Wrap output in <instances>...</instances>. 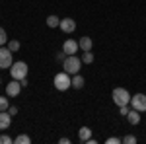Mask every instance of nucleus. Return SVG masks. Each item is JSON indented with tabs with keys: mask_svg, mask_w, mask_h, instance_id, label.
Segmentation results:
<instances>
[{
	"mask_svg": "<svg viewBox=\"0 0 146 144\" xmlns=\"http://www.w3.org/2000/svg\"><path fill=\"white\" fill-rule=\"evenodd\" d=\"M111 98H113V101H115L117 107H121V105H131V94L125 88H115L113 94H111Z\"/></svg>",
	"mask_w": 146,
	"mask_h": 144,
	"instance_id": "7ed1b4c3",
	"label": "nucleus"
},
{
	"mask_svg": "<svg viewBox=\"0 0 146 144\" xmlns=\"http://www.w3.org/2000/svg\"><path fill=\"white\" fill-rule=\"evenodd\" d=\"M82 62H84V64H92V62H94V55H92L90 51H86V53L82 55Z\"/></svg>",
	"mask_w": 146,
	"mask_h": 144,
	"instance_id": "f3484780",
	"label": "nucleus"
},
{
	"mask_svg": "<svg viewBox=\"0 0 146 144\" xmlns=\"http://www.w3.org/2000/svg\"><path fill=\"white\" fill-rule=\"evenodd\" d=\"M92 136V131L88 129V127H82L80 129V133H78V138H80V142H88V138Z\"/></svg>",
	"mask_w": 146,
	"mask_h": 144,
	"instance_id": "4468645a",
	"label": "nucleus"
},
{
	"mask_svg": "<svg viewBox=\"0 0 146 144\" xmlns=\"http://www.w3.org/2000/svg\"><path fill=\"white\" fill-rule=\"evenodd\" d=\"M0 86H2V80H0Z\"/></svg>",
	"mask_w": 146,
	"mask_h": 144,
	"instance_id": "cd10ccee",
	"label": "nucleus"
},
{
	"mask_svg": "<svg viewBox=\"0 0 146 144\" xmlns=\"http://www.w3.org/2000/svg\"><path fill=\"white\" fill-rule=\"evenodd\" d=\"M10 142H14V140H12L8 134H2V136H0V144H10Z\"/></svg>",
	"mask_w": 146,
	"mask_h": 144,
	"instance_id": "4be33fe9",
	"label": "nucleus"
},
{
	"mask_svg": "<svg viewBox=\"0 0 146 144\" xmlns=\"http://www.w3.org/2000/svg\"><path fill=\"white\" fill-rule=\"evenodd\" d=\"M14 142H16V144H29V142H31V138H29L27 134H20V136L14 138Z\"/></svg>",
	"mask_w": 146,
	"mask_h": 144,
	"instance_id": "2eb2a0df",
	"label": "nucleus"
},
{
	"mask_svg": "<svg viewBox=\"0 0 146 144\" xmlns=\"http://www.w3.org/2000/svg\"><path fill=\"white\" fill-rule=\"evenodd\" d=\"M127 121L131 123V125H138L140 123V111H136L131 107V111L127 113Z\"/></svg>",
	"mask_w": 146,
	"mask_h": 144,
	"instance_id": "9b49d317",
	"label": "nucleus"
},
{
	"mask_svg": "<svg viewBox=\"0 0 146 144\" xmlns=\"http://www.w3.org/2000/svg\"><path fill=\"white\" fill-rule=\"evenodd\" d=\"M78 45H80V49L86 53V51H92V47H94V41H92L90 37H82L78 41Z\"/></svg>",
	"mask_w": 146,
	"mask_h": 144,
	"instance_id": "f8f14e48",
	"label": "nucleus"
},
{
	"mask_svg": "<svg viewBox=\"0 0 146 144\" xmlns=\"http://www.w3.org/2000/svg\"><path fill=\"white\" fill-rule=\"evenodd\" d=\"M129 111H131V107H129V105H121V107H119V113H121V115H125V117H127V113H129Z\"/></svg>",
	"mask_w": 146,
	"mask_h": 144,
	"instance_id": "5701e85b",
	"label": "nucleus"
},
{
	"mask_svg": "<svg viewBox=\"0 0 146 144\" xmlns=\"http://www.w3.org/2000/svg\"><path fill=\"white\" fill-rule=\"evenodd\" d=\"M12 125V115L8 111H0V131H6Z\"/></svg>",
	"mask_w": 146,
	"mask_h": 144,
	"instance_id": "9d476101",
	"label": "nucleus"
},
{
	"mask_svg": "<svg viewBox=\"0 0 146 144\" xmlns=\"http://www.w3.org/2000/svg\"><path fill=\"white\" fill-rule=\"evenodd\" d=\"M78 49H80V45H78V41H74V39H66L64 45H62V51H64L66 55H76Z\"/></svg>",
	"mask_w": 146,
	"mask_h": 144,
	"instance_id": "6e6552de",
	"label": "nucleus"
},
{
	"mask_svg": "<svg viewBox=\"0 0 146 144\" xmlns=\"http://www.w3.org/2000/svg\"><path fill=\"white\" fill-rule=\"evenodd\" d=\"M10 107V101L6 100V96H0V111H8Z\"/></svg>",
	"mask_w": 146,
	"mask_h": 144,
	"instance_id": "a211bd4d",
	"label": "nucleus"
},
{
	"mask_svg": "<svg viewBox=\"0 0 146 144\" xmlns=\"http://www.w3.org/2000/svg\"><path fill=\"white\" fill-rule=\"evenodd\" d=\"M20 82H22V88H25V86L29 84V82H27V78H23V80H20Z\"/></svg>",
	"mask_w": 146,
	"mask_h": 144,
	"instance_id": "bb28decb",
	"label": "nucleus"
},
{
	"mask_svg": "<svg viewBox=\"0 0 146 144\" xmlns=\"http://www.w3.org/2000/svg\"><path fill=\"white\" fill-rule=\"evenodd\" d=\"M10 74H12L14 80H23V78H27V64H25L23 60L14 62L10 66Z\"/></svg>",
	"mask_w": 146,
	"mask_h": 144,
	"instance_id": "20e7f679",
	"label": "nucleus"
},
{
	"mask_svg": "<svg viewBox=\"0 0 146 144\" xmlns=\"http://www.w3.org/2000/svg\"><path fill=\"white\" fill-rule=\"evenodd\" d=\"M8 113H10L12 117H14V115H18V107H14V105H10V107H8Z\"/></svg>",
	"mask_w": 146,
	"mask_h": 144,
	"instance_id": "393cba45",
	"label": "nucleus"
},
{
	"mask_svg": "<svg viewBox=\"0 0 146 144\" xmlns=\"http://www.w3.org/2000/svg\"><path fill=\"white\" fill-rule=\"evenodd\" d=\"M64 33H72L74 29H76V22L72 20V18H64V20H60V25H58Z\"/></svg>",
	"mask_w": 146,
	"mask_h": 144,
	"instance_id": "1a4fd4ad",
	"label": "nucleus"
},
{
	"mask_svg": "<svg viewBox=\"0 0 146 144\" xmlns=\"http://www.w3.org/2000/svg\"><path fill=\"white\" fill-rule=\"evenodd\" d=\"M53 86H55L58 92H64V90H68L70 86H72V78H70V74L68 72H58V74H55V78H53Z\"/></svg>",
	"mask_w": 146,
	"mask_h": 144,
	"instance_id": "f03ea898",
	"label": "nucleus"
},
{
	"mask_svg": "<svg viewBox=\"0 0 146 144\" xmlns=\"http://www.w3.org/2000/svg\"><path fill=\"white\" fill-rule=\"evenodd\" d=\"M131 107L136 111H146V96L144 94H135L133 98H131Z\"/></svg>",
	"mask_w": 146,
	"mask_h": 144,
	"instance_id": "423d86ee",
	"label": "nucleus"
},
{
	"mask_svg": "<svg viewBox=\"0 0 146 144\" xmlns=\"http://www.w3.org/2000/svg\"><path fill=\"white\" fill-rule=\"evenodd\" d=\"M6 47L10 49L12 53H16V51H20V41H8V43H6Z\"/></svg>",
	"mask_w": 146,
	"mask_h": 144,
	"instance_id": "6ab92c4d",
	"label": "nucleus"
},
{
	"mask_svg": "<svg viewBox=\"0 0 146 144\" xmlns=\"http://www.w3.org/2000/svg\"><path fill=\"white\" fill-rule=\"evenodd\" d=\"M8 43V35H6V29L4 27H0V47L2 45H6Z\"/></svg>",
	"mask_w": 146,
	"mask_h": 144,
	"instance_id": "aec40b11",
	"label": "nucleus"
},
{
	"mask_svg": "<svg viewBox=\"0 0 146 144\" xmlns=\"http://www.w3.org/2000/svg\"><path fill=\"white\" fill-rule=\"evenodd\" d=\"M12 64H14V60H12V51L8 47H0V68L6 70V68H10Z\"/></svg>",
	"mask_w": 146,
	"mask_h": 144,
	"instance_id": "39448f33",
	"label": "nucleus"
},
{
	"mask_svg": "<svg viewBox=\"0 0 146 144\" xmlns=\"http://www.w3.org/2000/svg\"><path fill=\"white\" fill-rule=\"evenodd\" d=\"M80 66H82V58H78L76 55H66V58L62 60V70L68 72L70 76L78 74L80 72Z\"/></svg>",
	"mask_w": 146,
	"mask_h": 144,
	"instance_id": "f257e3e1",
	"label": "nucleus"
},
{
	"mask_svg": "<svg viewBox=\"0 0 146 144\" xmlns=\"http://www.w3.org/2000/svg\"><path fill=\"white\" fill-rule=\"evenodd\" d=\"M72 88H74V90H82V88H84V76H82L80 72L72 76Z\"/></svg>",
	"mask_w": 146,
	"mask_h": 144,
	"instance_id": "ddd939ff",
	"label": "nucleus"
},
{
	"mask_svg": "<svg viewBox=\"0 0 146 144\" xmlns=\"http://www.w3.org/2000/svg\"><path fill=\"white\" fill-rule=\"evenodd\" d=\"M123 142L125 144H136V136H133V134H127L123 138Z\"/></svg>",
	"mask_w": 146,
	"mask_h": 144,
	"instance_id": "412c9836",
	"label": "nucleus"
},
{
	"mask_svg": "<svg viewBox=\"0 0 146 144\" xmlns=\"http://www.w3.org/2000/svg\"><path fill=\"white\" fill-rule=\"evenodd\" d=\"M20 92H22V82H20V80H12V82L6 84V96H8V98L20 96Z\"/></svg>",
	"mask_w": 146,
	"mask_h": 144,
	"instance_id": "0eeeda50",
	"label": "nucleus"
},
{
	"mask_svg": "<svg viewBox=\"0 0 146 144\" xmlns=\"http://www.w3.org/2000/svg\"><path fill=\"white\" fill-rule=\"evenodd\" d=\"M47 25H49V27H58V25H60V20H58L56 16H49V18H47Z\"/></svg>",
	"mask_w": 146,
	"mask_h": 144,
	"instance_id": "dca6fc26",
	"label": "nucleus"
},
{
	"mask_svg": "<svg viewBox=\"0 0 146 144\" xmlns=\"http://www.w3.org/2000/svg\"><path fill=\"white\" fill-rule=\"evenodd\" d=\"M117 142H123V140H119L117 136H111V138H107V144H117Z\"/></svg>",
	"mask_w": 146,
	"mask_h": 144,
	"instance_id": "b1692460",
	"label": "nucleus"
},
{
	"mask_svg": "<svg viewBox=\"0 0 146 144\" xmlns=\"http://www.w3.org/2000/svg\"><path fill=\"white\" fill-rule=\"evenodd\" d=\"M58 142H60V144H70V138H66V136H64V138H60Z\"/></svg>",
	"mask_w": 146,
	"mask_h": 144,
	"instance_id": "a878e982",
	"label": "nucleus"
}]
</instances>
